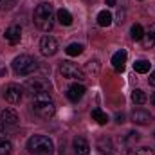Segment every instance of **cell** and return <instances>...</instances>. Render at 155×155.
<instances>
[{
	"instance_id": "13",
	"label": "cell",
	"mask_w": 155,
	"mask_h": 155,
	"mask_svg": "<svg viewBox=\"0 0 155 155\" xmlns=\"http://www.w3.org/2000/svg\"><path fill=\"white\" fill-rule=\"evenodd\" d=\"M126 51L124 49H121V51H117L116 54L112 56V63H114V69H116L117 72H124V61H126Z\"/></svg>"
},
{
	"instance_id": "22",
	"label": "cell",
	"mask_w": 155,
	"mask_h": 155,
	"mask_svg": "<svg viewBox=\"0 0 155 155\" xmlns=\"http://www.w3.org/2000/svg\"><path fill=\"white\" fill-rule=\"evenodd\" d=\"M92 119H94L97 124H107V123H108V116H107L101 108H94V110H92Z\"/></svg>"
},
{
	"instance_id": "29",
	"label": "cell",
	"mask_w": 155,
	"mask_h": 155,
	"mask_svg": "<svg viewBox=\"0 0 155 155\" xmlns=\"http://www.w3.org/2000/svg\"><path fill=\"white\" fill-rule=\"evenodd\" d=\"M11 2H13V0H0V7H9Z\"/></svg>"
},
{
	"instance_id": "6",
	"label": "cell",
	"mask_w": 155,
	"mask_h": 155,
	"mask_svg": "<svg viewBox=\"0 0 155 155\" xmlns=\"http://www.w3.org/2000/svg\"><path fill=\"white\" fill-rule=\"evenodd\" d=\"M60 72H61V76L67 78V79H78V81L85 79L83 71L78 67L76 63H72V61H61L60 63Z\"/></svg>"
},
{
	"instance_id": "3",
	"label": "cell",
	"mask_w": 155,
	"mask_h": 155,
	"mask_svg": "<svg viewBox=\"0 0 155 155\" xmlns=\"http://www.w3.org/2000/svg\"><path fill=\"white\" fill-rule=\"evenodd\" d=\"M38 69V61L31 58L29 54H20L13 60V71L18 76H29Z\"/></svg>"
},
{
	"instance_id": "17",
	"label": "cell",
	"mask_w": 155,
	"mask_h": 155,
	"mask_svg": "<svg viewBox=\"0 0 155 155\" xmlns=\"http://www.w3.org/2000/svg\"><path fill=\"white\" fill-rule=\"evenodd\" d=\"M97 25H99V27H108V25H112V15H110L107 9L97 13Z\"/></svg>"
},
{
	"instance_id": "15",
	"label": "cell",
	"mask_w": 155,
	"mask_h": 155,
	"mask_svg": "<svg viewBox=\"0 0 155 155\" xmlns=\"http://www.w3.org/2000/svg\"><path fill=\"white\" fill-rule=\"evenodd\" d=\"M141 43H143L144 49H152L155 45V24H152V25L144 31V36L141 40Z\"/></svg>"
},
{
	"instance_id": "11",
	"label": "cell",
	"mask_w": 155,
	"mask_h": 155,
	"mask_svg": "<svg viewBox=\"0 0 155 155\" xmlns=\"http://www.w3.org/2000/svg\"><path fill=\"white\" fill-rule=\"evenodd\" d=\"M4 36H5V40H7L11 45L20 43V40H22V29H20V25H11V27H7Z\"/></svg>"
},
{
	"instance_id": "4",
	"label": "cell",
	"mask_w": 155,
	"mask_h": 155,
	"mask_svg": "<svg viewBox=\"0 0 155 155\" xmlns=\"http://www.w3.org/2000/svg\"><path fill=\"white\" fill-rule=\"evenodd\" d=\"M27 150L31 153H38V155H51L54 146H52V141L47 137V135H33L29 141H27Z\"/></svg>"
},
{
	"instance_id": "5",
	"label": "cell",
	"mask_w": 155,
	"mask_h": 155,
	"mask_svg": "<svg viewBox=\"0 0 155 155\" xmlns=\"http://www.w3.org/2000/svg\"><path fill=\"white\" fill-rule=\"evenodd\" d=\"M25 88L31 92V96H38V94H51V83L45 78H31L25 83Z\"/></svg>"
},
{
	"instance_id": "14",
	"label": "cell",
	"mask_w": 155,
	"mask_h": 155,
	"mask_svg": "<svg viewBox=\"0 0 155 155\" xmlns=\"http://www.w3.org/2000/svg\"><path fill=\"white\" fill-rule=\"evenodd\" d=\"M72 144H74V152H76V155H88L90 153V144L87 143V139L76 137V139L72 141Z\"/></svg>"
},
{
	"instance_id": "12",
	"label": "cell",
	"mask_w": 155,
	"mask_h": 155,
	"mask_svg": "<svg viewBox=\"0 0 155 155\" xmlns=\"http://www.w3.org/2000/svg\"><path fill=\"white\" fill-rule=\"evenodd\" d=\"M152 114L148 112V110H143V108H137V110H134L132 112V121L135 123V124H148V123H152Z\"/></svg>"
},
{
	"instance_id": "27",
	"label": "cell",
	"mask_w": 155,
	"mask_h": 155,
	"mask_svg": "<svg viewBox=\"0 0 155 155\" xmlns=\"http://www.w3.org/2000/svg\"><path fill=\"white\" fill-rule=\"evenodd\" d=\"M117 22H119V24L124 22V11H117Z\"/></svg>"
},
{
	"instance_id": "32",
	"label": "cell",
	"mask_w": 155,
	"mask_h": 155,
	"mask_svg": "<svg viewBox=\"0 0 155 155\" xmlns=\"http://www.w3.org/2000/svg\"><path fill=\"white\" fill-rule=\"evenodd\" d=\"M150 101H152V105H153V107H155V92H153V94H152V97H150Z\"/></svg>"
},
{
	"instance_id": "9",
	"label": "cell",
	"mask_w": 155,
	"mask_h": 155,
	"mask_svg": "<svg viewBox=\"0 0 155 155\" xmlns=\"http://www.w3.org/2000/svg\"><path fill=\"white\" fill-rule=\"evenodd\" d=\"M0 121H2V124L7 128V126H16V124L20 123V117H18V114H16L13 108H4V110L0 112Z\"/></svg>"
},
{
	"instance_id": "23",
	"label": "cell",
	"mask_w": 155,
	"mask_h": 155,
	"mask_svg": "<svg viewBox=\"0 0 155 155\" xmlns=\"http://www.w3.org/2000/svg\"><path fill=\"white\" fill-rule=\"evenodd\" d=\"M132 101H134L135 105H143V103H146V94H144L141 88H135V90L132 92Z\"/></svg>"
},
{
	"instance_id": "18",
	"label": "cell",
	"mask_w": 155,
	"mask_h": 155,
	"mask_svg": "<svg viewBox=\"0 0 155 155\" xmlns=\"http://www.w3.org/2000/svg\"><path fill=\"white\" fill-rule=\"evenodd\" d=\"M150 69H152V63L148 60H137L134 63V71L139 74H146V72H150Z\"/></svg>"
},
{
	"instance_id": "31",
	"label": "cell",
	"mask_w": 155,
	"mask_h": 155,
	"mask_svg": "<svg viewBox=\"0 0 155 155\" xmlns=\"http://www.w3.org/2000/svg\"><path fill=\"white\" fill-rule=\"evenodd\" d=\"M107 2V5H116V0H105Z\"/></svg>"
},
{
	"instance_id": "2",
	"label": "cell",
	"mask_w": 155,
	"mask_h": 155,
	"mask_svg": "<svg viewBox=\"0 0 155 155\" xmlns=\"http://www.w3.org/2000/svg\"><path fill=\"white\" fill-rule=\"evenodd\" d=\"M33 112L41 119H51L56 114V105H54L51 94L33 96Z\"/></svg>"
},
{
	"instance_id": "7",
	"label": "cell",
	"mask_w": 155,
	"mask_h": 155,
	"mask_svg": "<svg viewBox=\"0 0 155 155\" xmlns=\"http://www.w3.org/2000/svg\"><path fill=\"white\" fill-rule=\"evenodd\" d=\"M2 92H4L5 101H7V103H11V105H18V103L22 101V96H24L22 87H20V85H16V83H9V85H5Z\"/></svg>"
},
{
	"instance_id": "19",
	"label": "cell",
	"mask_w": 155,
	"mask_h": 155,
	"mask_svg": "<svg viewBox=\"0 0 155 155\" xmlns=\"http://www.w3.org/2000/svg\"><path fill=\"white\" fill-rule=\"evenodd\" d=\"M58 22L61 24V25H71L72 24V15L67 11V9H58Z\"/></svg>"
},
{
	"instance_id": "16",
	"label": "cell",
	"mask_w": 155,
	"mask_h": 155,
	"mask_svg": "<svg viewBox=\"0 0 155 155\" xmlns=\"http://www.w3.org/2000/svg\"><path fill=\"white\" fill-rule=\"evenodd\" d=\"M97 150L101 152V153H107L110 155L112 153V139H108V137H101L99 141H97Z\"/></svg>"
},
{
	"instance_id": "10",
	"label": "cell",
	"mask_w": 155,
	"mask_h": 155,
	"mask_svg": "<svg viewBox=\"0 0 155 155\" xmlns=\"http://www.w3.org/2000/svg\"><path fill=\"white\" fill-rule=\"evenodd\" d=\"M85 92H87L85 85H81V83H72V85L67 88V97H69L72 103H78V101L85 96Z\"/></svg>"
},
{
	"instance_id": "30",
	"label": "cell",
	"mask_w": 155,
	"mask_h": 155,
	"mask_svg": "<svg viewBox=\"0 0 155 155\" xmlns=\"http://www.w3.org/2000/svg\"><path fill=\"white\" fill-rule=\"evenodd\" d=\"M123 119H124L123 114H116V123H123Z\"/></svg>"
},
{
	"instance_id": "1",
	"label": "cell",
	"mask_w": 155,
	"mask_h": 155,
	"mask_svg": "<svg viewBox=\"0 0 155 155\" xmlns=\"http://www.w3.org/2000/svg\"><path fill=\"white\" fill-rule=\"evenodd\" d=\"M35 24L40 31H51L54 25V9L49 2H41L35 9Z\"/></svg>"
},
{
	"instance_id": "33",
	"label": "cell",
	"mask_w": 155,
	"mask_h": 155,
	"mask_svg": "<svg viewBox=\"0 0 155 155\" xmlns=\"http://www.w3.org/2000/svg\"><path fill=\"white\" fill-rule=\"evenodd\" d=\"M4 128H5V126H4V124H2V121H0V134L4 132Z\"/></svg>"
},
{
	"instance_id": "25",
	"label": "cell",
	"mask_w": 155,
	"mask_h": 155,
	"mask_svg": "<svg viewBox=\"0 0 155 155\" xmlns=\"http://www.w3.org/2000/svg\"><path fill=\"white\" fill-rule=\"evenodd\" d=\"M139 141V134L137 132H128V135H126V139H124V144L126 146H132L134 143H137Z\"/></svg>"
},
{
	"instance_id": "26",
	"label": "cell",
	"mask_w": 155,
	"mask_h": 155,
	"mask_svg": "<svg viewBox=\"0 0 155 155\" xmlns=\"http://www.w3.org/2000/svg\"><path fill=\"white\" fill-rule=\"evenodd\" d=\"M130 155H152V150L146 148V146H143V148H135Z\"/></svg>"
},
{
	"instance_id": "8",
	"label": "cell",
	"mask_w": 155,
	"mask_h": 155,
	"mask_svg": "<svg viewBox=\"0 0 155 155\" xmlns=\"http://www.w3.org/2000/svg\"><path fill=\"white\" fill-rule=\"evenodd\" d=\"M56 51H58V41H56V38H52V36L47 35V36H43V38L40 40V52L43 56H54Z\"/></svg>"
},
{
	"instance_id": "28",
	"label": "cell",
	"mask_w": 155,
	"mask_h": 155,
	"mask_svg": "<svg viewBox=\"0 0 155 155\" xmlns=\"http://www.w3.org/2000/svg\"><path fill=\"white\" fill-rule=\"evenodd\" d=\"M148 83H150L152 87H155V71H152V74H150V78H148Z\"/></svg>"
},
{
	"instance_id": "24",
	"label": "cell",
	"mask_w": 155,
	"mask_h": 155,
	"mask_svg": "<svg viewBox=\"0 0 155 155\" xmlns=\"http://www.w3.org/2000/svg\"><path fill=\"white\" fill-rule=\"evenodd\" d=\"M13 152V144L9 139H0V155H9Z\"/></svg>"
},
{
	"instance_id": "21",
	"label": "cell",
	"mask_w": 155,
	"mask_h": 155,
	"mask_svg": "<svg viewBox=\"0 0 155 155\" xmlns=\"http://www.w3.org/2000/svg\"><path fill=\"white\" fill-rule=\"evenodd\" d=\"M83 43H78V41H74V43H69L67 45V49H65V52L69 54V56H79L81 52H83Z\"/></svg>"
},
{
	"instance_id": "20",
	"label": "cell",
	"mask_w": 155,
	"mask_h": 155,
	"mask_svg": "<svg viewBox=\"0 0 155 155\" xmlns=\"http://www.w3.org/2000/svg\"><path fill=\"white\" fill-rule=\"evenodd\" d=\"M130 36H132V40H135V41H141L143 36H144V29H143V25H141V24H134L132 29H130Z\"/></svg>"
}]
</instances>
